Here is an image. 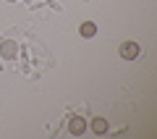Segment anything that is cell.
Listing matches in <instances>:
<instances>
[{
  "mask_svg": "<svg viewBox=\"0 0 157 139\" xmlns=\"http://www.w3.org/2000/svg\"><path fill=\"white\" fill-rule=\"evenodd\" d=\"M86 129H89V123H86L81 116H73L71 121H68V131H71L73 137H81V134H84Z\"/></svg>",
  "mask_w": 157,
  "mask_h": 139,
  "instance_id": "obj_3",
  "label": "cell"
},
{
  "mask_svg": "<svg viewBox=\"0 0 157 139\" xmlns=\"http://www.w3.org/2000/svg\"><path fill=\"white\" fill-rule=\"evenodd\" d=\"M18 55V45L13 39H3L0 42V58H6V61H13Z\"/></svg>",
  "mask_w": 157,
  "mask_h": 139,
  "instance_id": "obj_2",
  "label": "cell"
},
{
  "mask_svg": "<svg viewBox=\"0 0 157 139\" xmlns=\"http://www.w3.org/2000/svg\"><path fill=\"white\" fill-rule=\"evenodd\" d=\"M8 3H16V0H8Z\"/></svg>",
  "mask_w": 157,
  "mask_h": 139,
  "instance_id": "obj_6",
  "label": "cell"
},
{
  "mask_svg": "<svg viewBox=\"0 0 157 139\" xmlns=\"http://www.w3.org/2000/svg\"><path fill=\"white\" fill-rule=\"evenodd\" d=\"M78 34H81L84 39H92V37L97 34V24H94V21H84L81 26H78Z\"/></svg>",
  "mask_w": 157,
  "mask_h": 139,
  "instance_id": "obj_5",
  "label": "cell"
},
{
  "mask_svg": "<svg viewBox=\"0 0 157 139\" xmlns=\"http://www.w3.org/2000/svg\"><path fill=\"white\" fill-rule=\"evenodd\" d=\"M118 55L123 58V61H136V58L141 55V47H139V42H134V39L123 42V45H121V50H118Z\"/></svg>",
  "mask_w": 157,
  "mask_h": 139,
  "instance_id": "obj_1",
  "label": "cell"
},
{
  "mask_svg": "<svg viewBox=\"0 0 157 139\" xmlns=\"http://www.w3.org/2000/svg\"><path fill=\"white\" fill-rule=\"evenodd\" d=\"M89 129H92L94 134H107V131H110V123H107V118L94 116V118L89 121Z\"/></svg>",
  "mask_w": 157,
  "mask_h": 139,
  "instance_id": "obj_4",
  "label": "cell"
}]
</instances>
